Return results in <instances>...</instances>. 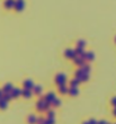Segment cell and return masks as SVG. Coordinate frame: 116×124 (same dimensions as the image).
<instances>
[{"instance_id":"obj_1","label":"cell","mask_w":116,"mask_h":124,"mask_svg":"<svg viewBox=\"0 0 116 124\" xmlns=\"http://www.w3.org/2000/svg\"><path fill=\"white\" fill-rule=\"evenodd\" d=\"M24 7H25V2H24L23 0H16V1H15V6H14V8H15L16 10L20 11V10L24 9Z\"/></svg>"},{"instance_id":"obj_2","label":"cell","mask_w":116,"mask_h":124,"mask_svg":"<svg viewBox=\"0 0 116 124\" xmlns=\"http://www.w3.org/2000/svg\"><path fill=\"white\" fill-rule=\"evenodd\" d=\"M5 6H6V8H14V6H15V0H6V1H5Z\"/></svg>"},{"instance_id":"obj_3","label":"cell","mask_w":116,"mask_h":124,"mask_svg":"<svg viewBox=\"0 0 116 124\" xmlns=\"http://www.w3.org/2000/svg\"><path fill=\"white\" fill-rule=\"evenodd\" d=\"M10 89H11V86H10V85H7L6 87H5V92H9Z\"/></svg>"},{"instance_id":"obj_4","label":"cell","mask_w":116,"mask_h":124,"mask_svg":"<svg viewBox=\"0 0 116 124\" xmlns=\"http://www.w3.org/2000/svg\"><path fill=\"white\" fill-rule=\"evenodd\" d=\"M67 55H71V56H73L74 55V53L73 52H72V51H68V52H67Z\"/></svg>"},{"instance_id":"obj_5","label":"cell","mask_w":116,"mask_h":124,"mask_svg":"<svg viewBox=\"0 0 116 124\" xmlns=\"http://www.w3.org/2000/svg\"><path fill=\"white\" fill-rule=\"evenodd\" d=\"M1 96H2V92H0V98H1Z\"/></svg>"}]
</instances>
